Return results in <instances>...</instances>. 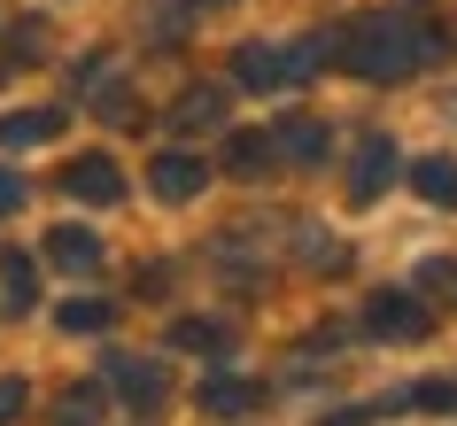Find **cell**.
<instances>
[{"instance_id":"cell-1","label":"cell","mask_w":457,"mask_h":426,"mask_svg":"<svg viewBox=\"0 0 457 426\" xmlns=\"http://www.w3.org/2000/svg\"><path fill=\"white\" fill-rule=\"evenodd\" d=\"M341 54H349V71L387 86V78H411L419 63H442L450 54V31L427 24V8L419 0H395V8H372L364 24L341 31Z\"/></svg>"},{"instance_id":"cell-2","label":"cell","mask_w":457,"mask_h":426,"mask_svg":"<svg viewBox=\"0 0 457 426\" xmlns=\"http://www.w3.org/2000/svg\"><path fill=\"white\" fill-rule=\"evenodd\" d=\"M364 333L372 341H427L434 333V310L403 287H380V295H364Z\"/></svg>"},{"instance_id":"cell-3","label":"cell","mask_w":457,"mask_h":426,"mask_svg":"<svg viewBox=\"0 0 457 426\" xmlns=\"http://www.w3.org/2000/svg\"><path fill=\"white\" fill-rule=\"evenodd\" d=\"M395 140L387 132H364L357 140V155H349V202H380L387 187H395Z\"/></svg>"},{"instance_id":"cell-4","label":"cell","mask_w":457,"mask_h":426,"mask_svg":"<svg viewBox=\"0 0 457 426\" xmlns=\"http://www.w3.org/2000/svg\"><path fill=\"white\" fill-rule=\"evenodd\" d=\"M271 147H279V163H326L334 155V132H326V117H279L271 124Z\"/></svg>"},{"instance_id":"cell-5","label":"cell","mask_w":457,"mask_h":426,"mask_svg":"<svg viewBox=\"0 0 457 426\" xmlns=\"http://www.w3.org/2000/svg\"><path fill=\"white\" fill-rule=\"evenodd\" d=\"M101 388H109V396H124V403H140V411H155V403H163V372H155L147 356H109V364H101Z\"/></svg>"},{"instance_id":"cell-6","label":"cell","mask_w":457,"mask_h":426,"mask_svg":"<svg viewBox=\"0 0 457 426\" xmlns=\"http://www.w3.org/2000/svg\"><path fill=\"white\" fill-rule=\"evenodd\" d=\"M147 187L163 194V202H194V194L210 187V163H202V155H179V147H163V155H155V171H147Z\"/></svg>"},{"instance_id":"cell-7","label":"cell","mask_w":457,"mask_h":426,"mask_svg":"<svg viewBox=\"0 0 457 426\" xmlns=\"http://www.w3.org/2000/svg\"><path fill=\"white\" fill-rule=\"evenodd\" d=\"M256 403H264V388L241 380V372H210L202 380V411H210V419H248Z\"/></svg>"},{"instance_id":"cell-8","label":"cell","mask_w":457,"mask_h":426,"mask_svg":"<svg viewBox=\"0 0 457 426\" xmlns=\"http://www.w3.org/2000/svg\"><path fill=\"white\" fill-rule=\"evenodd\" d=\"M62 187H71L78 202H117V194H124V171H117V155H78V163L62 171Z\"/></svg>"},{"instance_id":"cell-9","label":"cell","mask_w":457,"mask_h":426,"mask_svg":"<svg viewBox=\"0 0 457 426\" xmlns=\"http://www.w3.org/2000/svg\"><path fill=\"white\" fill-rule=\"evenodd\" d=\"M233 78H241L248 94H271V86H287V54L264 47V39H248V47H233Z\"/></svg>"},{"instance_id":"cell-10","label":"cell","mask_w":457,"mask_h":426,"mask_svg":"<svg viewBox=\"0 0 457 426\" xmlns=\"http://www.w3.org/2000/svg\"><path fill=\"white\" fill-rule=\"evenodd\" d=\"M170 124L179 132H217L225 124V86H187V94L170 101Z\"/></svg>"},{"instance_id":"cell-11","label":"cell","mask_w":457,"mask_h":426,"mask_svg":"<svg viewBox=\"0 0 457 426\" xmlns=\"http://www.w3.org/2000/svg\"><path fill=\"white\" fill-rule=\"evenodd\" d=\"M411 194L434 202V210H457V163L450 155H419V163H411Z\"/></svg>"},{"instance_id":"cell-12","label":"cell","mask_w":457,"mask_h":426,"mask_svg":"<svg viewBox=\"0 0 457 426\" xmlns=\"http://www.w3.org/2000/svg\"><path fill=\"white\" fill-rule=\"evenodd\" d=\"M47 256L62 263V271H94V263H101V240L86 233V225H62V233H47Z\"/></svg>"},{"instance_id":"cell-13","label":"cell","mask_w":457,"mask_h":426,"mask_svg":"<svg viewBox=\"0 0 457 426\" xmlns=\"http://www.w3.org/2000/svg\"><path fill=\"white\" fill-rule=\"evenodd\" d=\"M279 163V147H271V132H233V147H225V171H233V179H256V171H271Z\"/></svg>"},{"instance_id":"cell-14","label":"cell","mask_w":457,"mask_h":426,"mask_svg":"<svg viewBox=\"0 0 457 426\" xmlns=\"http://www.w3.org/2000/svg\"><path fill=\"white\" fill-rule=\"evenodd\" d=\"M54 132H62L54 109H16V117L0 124V140H8V147H39V140H54Z\"/></svg>"},{"instance_id":"cell-15","label":"cell","mask_w":457,"mask_h":426,"mask_svg":"<svg viewBox=\"0 0 457 426\" xmlns=\"http://www.w3.org/2000/svg\"><path fill=\"white\" fill-rule=\"evenodd\" d=\"M54 426H101V388H62L54 396Z\"/></svg>"},{"instance_id":"cell-16","label":"cell","mask_w":457,"mask_h":426,"mask_svg":"<svg viewBox=\"0 0 457 426\" xmlns=\"http://www.w3.org/2000/svg\"><path fill=\"white\" fill-rule=\"evenodd\" d=\"M170 349H225V318H179V326H170Z\"/></svg>"},{"instance_id":"cell-17","label":"cell","mask_w":457,"mask_h":426,"mask_svg":"<svg viewBox=\"0 0 457 426\" xmlns=\"http://www.w3.org/2000/svg\"><path fill=\"white\" fill-rule=\"evenodd\" d=\"M0 295L16 310H31V295H39V271H31V256H0Z\"/></svg>"},{"instance_id":"cell-18","label":"cell","mask_w":457,"mask_h":426,"mask_svg":"<svg viewBox=\"0 0 457 426\" xmlns=\"http://www.w3.org/2000/svg\"><path fill=\"white\" fill-rule=\"evenodd\" d=\"M109 318H117V303H101V295H71V303H62V326L71 333H101Z\"/></svg>"},{"instance_id":"cell-19","label":"cell","mask_w":457,"mask_h":426,"mask_svg":"<svg viewBox=\"0 0 457 426\" xmlns=\"http://www.w3.org/2000/svg\"><path fill=\"white\" fill-rule=\"evenodd\" d=\"M395 403H411V411H457V388L450 380H419V388H403Z\"/></svg>"},{"instance_id":"cell-20","label":"cell","mask_w":457,"mask_h":426,"mask_svg":"<svg viewBox=\"0 0 457 426\" xmlns=\"http://www.w3.org/2000/svg\"><path fill=\"white\" fill-rule=\"evenodd\" d=\"M419 295H450V303H457V263H450V256L419 263Z\"/></svg>"},{"instance_id":"cell-21","label":"cell","mask_w":457,"mask_h":426,"mask_svg":"<svg viewBox=\"0 0 457 426\" xmlns=\"http://www.w3.org/2000/svg\"><path fill=\"white\" fill-rule=\"evenodd\" d=\"M16 411H24V380H0V426L16 419Z\"/></svg>"},{"instance_id":"cell-22","label":"cell","mask_w":457,"mask_h":426,"mask_svg":"<svg viewBox=\"0 0 457 426\" xmlns=\"http://www.w3.org/2000/svg\"><path fill=\"white\" fill-rule=\"evenodd\" d=\"M8 210H24V179H16V171H0V217Z\"/></svg>"},{"instance_id":"cell-23","label":"cell","mask_w":457,"mask_h":426,"mask_svg":"<svg viewBox=\"0 0 457 426\" xmlns=\"http://www.w3.org/2000/svg\"><path fill=\"white\" fill-rule=\"evenodd\" d=\"M326 426H364V411H334V419H326Z\"/></svg>"}]
</instances>
